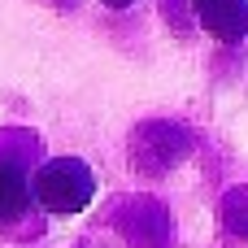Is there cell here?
<instances>
[{
    "label": "cell",
    "mask_w": 248,
    "mask_h": 248,
    "mask_svg": "<svg viewBox=\"0 0 248 248\" xmlns=\"http://www.w3.org/2000/svg\"><path fill=\"white\" fill-rule=\"evenodd\" d=\"M92 192H96V179L78 157H52L31 174V196L48 214H78L87 209Z\"/></svg>",
    "instance_id": "1"
},
{
    "label": "cell",
    "mask_w": 248,
    "mask_h": 248,
    "mask_svg": "<svg viewBox=\"0 0 248 248\" xmlns=\"http://www.w3.org/2000/svg\"><path fill=\"white\" fill-rule=\"evenodd\" d=\"M201 22L218 35V39H240L248 31V0H196Z\"/></svg>",
    "instance_id": "2"
},
{
    "label": "cell",
    "mask_w": 248,
    "mask_h": 248,
    "mask_svg": "<svg viewBox=\"0 0 248 248\" xmlns=\"http://www.w3.org/2000/svg\"><path fill=\"white\" fill-rule=\"evenodd\" d=\"M26 205H31V174L17 161L0 157V227L17 222L26 214Z\"/></svg>",
    "instance_id": "3"
},
{
    "label": "cell",
    "mask_w": 248,
    "mask_h": 248,
    "mask_svg": "<svg viewBox=\"0 0 248 248\" xmlns=\"http://www.w3.org/2000/svg\"><path fill=\"white\" fill-rule=\"evenodd\" d=\"M105 4H113V9H122V4H131V0H105Z\"/></svg>",
    "instance_id": "4"
}]
</instances>
